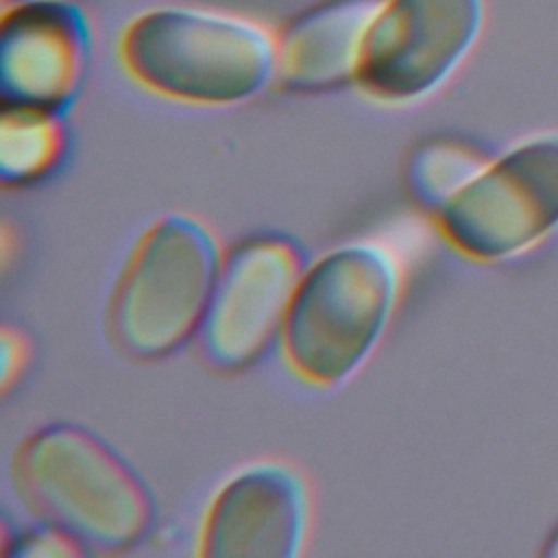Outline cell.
<instances>
[{
    "label": "cell",
    "mask_w": 558,
    "mask_h": 558,
    "mask_svg": "<svg viewBox=\"0 0 558 558\" xmlns=\"http://www.w3.org/2000/svg\"><path fill=\"white\" fill-rule=\"evenodd\" d=\"M303 268V251L283 233H253L225 248L194 338L205 366L238 373L279 342Z\"/></svg>",
    "instance_id": "8992f818"
},
{
    "label": "cell",
    "mask_w": 558,
    "mask_h": 558,
    "mask_svg": "<svg viewBox=\"0 0 558 558\" xmlns=\"http://www.w3.org/2000/svg\"><path fill=\"white\" fill-rule=\"evenodd\" d=\"M4 556L20 558H68V556H87L83 547L63 534L61 530L35 521L33 527L17 532L13 538H4Z\"/></svg>",
    "instance_id": "4fadbf2b"
},
{
    "label": "cell",
    "mask_w": 558,
    "mask_h": 558,
    "mask_svg": "<svg viewBox=\"0 0 558 558\" xmlns=\"http://www.w3.org/2000/svg\"><path fill=\"white\" fill-rule=\"evenodd\" d=\"M482 28V0H381L355 85L384 105H414L458 70Z\"/></svg>",
    "instance_id": "52a82bcc"
},
{
    "label": "cell",
    "mask_w": 558,
    "mask_h": 558,
    "mask_svg": "<svg viewBox=\"0 0 558 558\" xmlns=\"http://www.w3.org/2000/svg\"><path fill=\"white\" fill-rule=\"evenodd\" d=\"M401 288L397 253L375 238L342 242L305 264L277 342L288 368L323 388L353 377L384 338Z\"/></svg>",
    "instance_id": "7a4b0ae2"
},
{
    "label": "cell",
    "mask_w": 558,
    "mask_h": 558,
    "mask_svg": "<svg viewBox=\"0 0 558 558\" xmlns=\"http://www.w3.org/2000/svg\"><path fill=\"white\" fill-rule=\"evenodd\" d=\"M547 554L558 556V532L554 534V538H551V547H547Z\"/></svg>",
    "instance_id": "9a60e30c"
},
{
    "label": "cell",
    "mask_w": 558,
    "mask_h": 558,
    "mask_svg": "<svg viewBox=\"0 0 558 558\" xmlns=\"http://www.w3.org/2000/svg\"><path fill=\"white\" fill-rule=\"evenodd\" d=\"M222 248L211 229L183 211L155 218L135 240L105 307L113 349L135 362L172 355L201 327Z\"/></svg>",
    "instance_id": "277c9868"
},
{
    "label": "cell",
    "mask_w": 558,
    "mask_h": 558,
    "mask_svg": "<svg viewBox=\"0 0 558 558\" xmlns=\"http://www.w3.org/2000/svg\"><path fill=\"white\" fill-rule=\"evenodd\" d=\"M15 497L87 556L122 554L155 525V497L140 473L102 436L72 421L33 429L9 464Z\"/></svg>",
    "instance_id": "6da1fadb"
},
{
    "label": "cell",
    "mask_w": 558,
    "mask_h": 558,
    "mask_svg": "<svg viewBox=\"0 0 558 558\" xmlns=\"http://www.w3.org/2000/svg\"><path fill=\"white\" fill-rule=\"evenodd\" d=\"M312 523L305 477L283 460L235 469L211 495L201 519L203 558H296Z\"/></svg>",
    "instance_id": "ba28073f"
},
{
    "label": "cell",
    "mask_w": 558,
    "mask_h": 558,
    "mask_svg": "<svg viewBox=\"0 0 558 558\" xmlns=\"http://www.w3.org/2000/svg\"><path fill=\"white\" fill-rule=\"evenodd\" d=\"M434 218L445 240L477 262H504L536 246L558 229V135L488 159Z\"/></svg>",
    "instance_id": "5b68a950"
},
{
    "label": "cell",
    "mask_w": 558,
    "mask_h": 558,
    "mask_svg": "<svg viewBox=\"0 0 558 558\" xmlns=\"http://www.w3.org/2000/svg\"><path fill=\"white\" fill-rule=\"evenodd\" d=\"M89 28L72 0L11 4L0 26V100L65 113L87 70Z\"/></svg>",
    "instance_id": "9c48e42d"
},
{
    "label": "cell",
    "mask_w": 558,
    "mask_h": 558,
    "mask_svg": "<svg viewBox=\"0 0 558 558\" xmlns=\"http://www.w3.org/2000/svg\"><path fill=\"white\" fill-rule=\"evenodd\" d=\"M120 61L135 83L168 100L240 105L275 83L277 35L246 15L159 4L124 26Z\"/></svg>",
    "instance_id": "3957f363"
},
{
    "label": "cell",
    "mask_w": 558,
    "mask_h": 558,
    "mask_svg": "<svg viewBox=\"0 0 558 558\" xmlns=\"http://www.w3.org/2000/svg\"><path fill=\"white\" fill-rule=\"evenodd\" d=\"M381 0H318L277 33L275 83L292 94L355 85L368 26Z\"/></svg>",
    "instance_id": "30bf717a"
},
{
    "label": "cell",
    "mask_w": 558,
    "mask_h": 558,
    "mask_svg": "<svg viewBox=\"0 0 558 558\" xmlns=\"http://www.w3.org/2000/svg\"><path fill=\"white\" fill-rule=\"evenodd\" d=\"M28 357V342L20 329L4 327L0 338V381L7 390Z\"/></svg>",
    "instance_id": "5bb4252c"
},
{
    "label": "cell",
    "mask_w": 558,
    "mask_h": 558,
    "mask_svg": "<svg viewBox=\"0 0 558 558\" xmlns=\"http://www.w3.org/2000/svg\"><path fill=\"white\" fill-rule=\"evenodd\" d=\"M61 113L2 105L0 179L4 187H26L46 179L61 161L65 135Z\"/></svg>",
    "instance_id": "8fae6325"
},
{
    "label": "cell",
    "mask_w": 558,
    "mask_h": 558,
    "mask_svg": "<svg viewBox=\"0 0 558 558\" xmlns=\"http://www.w3.org/2000/svg\"><path fill=\"white\" fill-rule=\"evenodd\" d=\"M11 4H20V2H54V0H9Z\"/></svg>",
    "instance_id": "2e32d148"
},
{
    "label": "cell",
    "mask_w": 558,
    "mask_h": 558,
    "mask_svg": "<svg viewBox=\"0 0 558 558\" xmlns=\"http://www.w3.org/2000/svg\"><path fill=\"white\" fill-rule=\"evenodd\" d=\"M477 148L434 137L416 144L403 161V187L425 211H440L488 161Z\"/></svg>",
    "instance_id": "7c38bea8"
}]
</instances>
